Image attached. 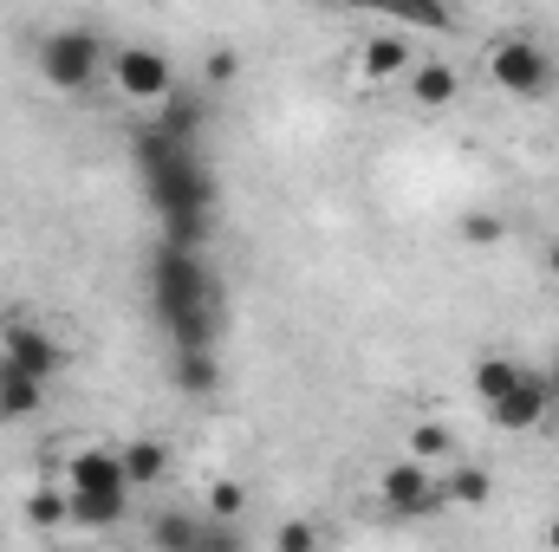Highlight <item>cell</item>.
<instances>
[{"label": "cell", "mask_w": 559, "mask_h": 552, "mask_svg": "<svg viewBox=\"0 0 559 552\" xmlns=\"http://www.w3.org/2000/svg\"><path fill=\"white\" fill-rule=\"evenodd\" d=\"M411 65H417V46H411L397 26L365 33V39H358V52H352V79H358V85H371V92H384V85L411 79Z\"/></svg>", "instance_id": "8"}, {"label": "cell", "mask_w": 559, "mask_h": 552, "mask_svg": "<svg viewBox=\"0 0 559 552\" xmlns=\"http://www.w3.org/2000/svg\"><path fill=\"white\" fill-rule=\"evenodd\" d=\"M521 377H527V364H521V358L488 351V358H475V377H468V384H475V397L495 410V404H508V397L521 391Z\"/></svg>", "instance_id": "16"}, {"label": "cell", "mask_w": 559, "mask_h": 552, "mask_svg": "<svg viewBox=\"0 0 559 552\" xmlns=\"http://www.w3.org/2000/svg\"><path fill=\"white\" fill-rule=\"evenodd\" d=\"M455 235H462V248H501V241H508V221H501L495 208H468V215L455 221Z\"/></svg>", "instance_id": "23"}, {"label": "cell", "mask_w": 559, "mask_h": 552, "mask_svg": "<svg viewBox=\"0 0 559 552\" xmlns=\"http://www.w3.org/2000/svg\"><path fill=\"white\" fill-rule=\"evenodd\" d=\"M202 72H209V85H235V79H241V52H228V46H215Z\"/></svg>", "instance_id": "25"}, {"label": "cell", "mask_w": 559, "mask_h": 552, "mask_svg": "<svg viewBox=\"0 0 559 552\" xmlns=\"http://www.w3.org/2000/svg\"><path fill=\"white\" fill-rule=\"evenodd\" d=\"M46 404V384H33L26 371H13V364H0V422H20V416H39Z\"/></svg>", "instance_id": "20"}, {"label": "cell", "mask_w": 559, "mask_h": 552, "mask_svg": "<svg viewBox=\"0 0 559 552\" xmlns=\"http://www.w3.org/2000/svg\"><path fill=\"white\" fill-rule=\"evenodd\" d=\"M274 552H319V527L312 520H280Z\"/></svg>", "instance_id": "24"}, {"label": "cell", "mask_w": 559, "mask_h": 552, "mask_svg": "<svg viewBox=\"0 0 559 552\" xmlns=\"http://www.w3.org/2000/svg\"><path fill=\"white\" fill-rule=\"evenodd\" d=\"M202 520H215V527H241V520H248V488H241L235 475H215V481L202 488Z\"/></svg>", "instance_id": "19"}, {"label": "cell", "mask_w": 559, "mask_h": 552, "mask_svg": "<svg viewBox=\"0 0 559 552\" xmlns=\"http://www.w3.org/2000/svg\"><path fill=\"white\" fill-rule=\"evenodd\" d=\"M547 552H559V514L547 520Z\"/></svg>", "instance_id": "28"}, {"label": "cell", "mask_w": 559, "mask_h": 552, "mask_svg": "<svg viewBox=\"0 0 559 552\" xmlns=\"http://www.w3.org/2000/svg\"><path fill=\"white\" fill-rule=\"evenodd\" d=\"M0 364H13V371H26L33 384H52L59 371H66V345L39 325V319H26V312H7V325H0Z\"/></svg>", "instance_id": "7"}, {"label": "cell", "mask_w": 559, "mask_h": 552, "mask_svg": "<svg viewBox=\"0 0 559 552\" xmlns=\"http://www.w3.org/2000/svg\"><path fill=\"white\" fill-rule=\"evenodd\" d=\"M150 299H156V319H163V332L176 338V351H182V345H215V332H222V299H215V279L202 267V254L163 241V254L150 261Z\"/></svg>", "instance_id": "2"}, {"label": "cell", "mask_w": 559, "mask_h": 552, "mask_svg": "<svg viewBox=\"0 0 559 552\" xmlns=\"http://www.w3.org/2000/svg\"><path fill=\"white\" fill-rule=\"evenodd\" d=\"M66 501H72L66 527H85V533H111L131 514V494H66Z\"/></svg>", "instance_id": "18"}, {"label": "cell", "mask_w": 559, "mask_h": 552, "mask_svg": "<svg viewBox=\"0 0 559 552\" xmlns=\"http://www.w3.org/2000/svg\"><path fill=\"white\" fill-rule=\"evenodd\" d=\"M554 410V384H547V371H534L527 364V377H521V391L508 397V404H495V429H508V435H527V429H540Z\"/></svg>", "instance_id": "11"}, {"label": "cell", "mask_w": 559, "mask_h": 552, "mask_svg": "<svg viewBox=\"0 0 559 552\" xmlns=\"http://www.w3.org/2000/svg\"><path fill=\"white\" fill-rule=\"evenodd\" d=\"M118 461H124V481H131V494H138V488H156V481L176 468V448H169L163 435H131V442L118 448Z\"/></svg>", "instance_id": "12"}, {"label": "cell", "mask_w": 559, "mask_h": 552, "mask_svg": "<svg viewBox=\"0 0 559 552\" xmlns=\"http://www.w3.org/2000/svg\"><path fill=\"white\" fill-rule=\"evenodd\" d=\"M378 507H384V520H397V527H411V520H436V514H449V501H442V481L417 468V461H391V468H378Z\"/></svg>", "instance_id": "5"}, {"label": "cell", "mask_w": 559, "mask_h": 552, "mask_svg": "<svg viewBox=\"0 0 559 552\" xmlns=\"http://www.w3.org/2000/svg\"><path fill=\"white\" fill-rule=\"evenodd\" d=\"M202 552H248L241 547V527H215V520H209V527H202Z\"/></svg>", "instance_id": "26"}, {"label": "cell", "mask_w": 559, "mask_h": 552, "mask_svg": "<svg viewBox=\"0 0 559 552\" xmlns=\"http://www.w3.org/2000/svg\"><path fill=\"white\" fill-rule=\"evenodd\" d=\"M202 514H156L150 520V547L156 552H202Z\"/></svg>", "instance_id": "21"}, {"label": "cell", "mask_w": 559, "mask_h": 552, "mask_svg": "<svg viewBox=\"0 0 559 552\" xmlns=\"http://www.w3.org/2000/svg\"><path fill=\"white\" fill-rule=\"evenodd\" d=\"M540 274L559 279V241H547V248H540Z\"/></svg>", "instance_id": "27"}, {"label": "cell", "mask_w": 559, "mask_h": 552, "mask_svg": "<svg viewBox=\"0 0 559 552\" xmlns=\"http://www.w3.org/2000/svg\"><path fill=\"white\" fill-rule=\"evenodd\" d=\"M169 384H176L182 397H209V391L222 384V364H215V345H182V351L169 358Z\"/></svg>", "instance_id": "15"}, {"label": "cell", "mask_w": 559, "mask_h": 552, "mask_svg": "<svg viewBox=\"0 0 559 552\" xmlns=\"http://www.w3.org/2000/svg\"><path fill=\"white\" fill-rule=\"evenodd\" d=\"M111 65V46L92 26H59L39 39V72L52 92H92V79Z\"/></svg>", "instance_id": "3"}, {"label": "cell", "mask_w": 559, "mask_h": 552, "mask_svg": "<svg viewBox=\"0 0 559 552\" xmlns=\"http://www.w3.org/2000/svg\"><path fill=\"white\" fill-rule=\"evenodd\" d=\"M488 85L508 98H547L554 92V52L527 33H501V39H488Z\"/></svg>", "instance_id": "4"}, {"label": "cell", "mask_w": 559, "mask_h": 552, "mask_svg": "<svg viewBox=\"0 0 559 552\" xmlns=\"http://www.w3.org/2000/svg\"><path fill=\"white\" fill-rule=\"evenodd\" d=\"M20 520H26L33 533H52V527H66V520H72V501H66V488H52V481H46V488H33V494L20 501Z\"/></svg>", "instance_id": "22"}, {"label": "cell", "mask_w": 559, "mask_h": 552, "mask_svg": "<svg viewBox=\"0 0 559 552\" xmlns=\"http://www.w3.org/2000/svg\"><path fill=\"white\" fill-rule=\"evenodd\" d=\"M404 461H417L429 475H442L449 461H455V435H449V422H411V435H404Z\"/></svg>", "instance_id": "17"}, {"label": "cell", "mask_w": 559, "mask_h": 552, "mask_svg": "<svg viewBox=\"0 0 559 552\" xmlns=\"http://www.w3.org/2000/svg\"><path fill=\"white\" fill-rule=\"evenodd\" d=\"M66 494H131V481H124V461H118V448H105V442H79L72 455H66V481H59Z\"/></svg>", "instance_id": "9"}, {"label": "cell", "mask_w": 559, "mask_h": 552, "mask_svg": "<svg viewBox=\"0 0 559 552\" xmlns=\"http://www.w3.org/2000/svg\"><path fill=\"white\" fill-rule=\"evenodd\" d=\"M404 98H411L417 111H449V105L462 98V72H455L449 59H436V52H417L411 79H404Z\"/></svg>", "instance_id": "10"}, {"label": "cell", "mask_w": 559, "mask_h": 552, "mask_svg": "<svg viewBox=\"0 0 559 552\" xmlns=\"http://www.w3.org/2000/svg\"><path fill=\"white\" fill-rule=\"evenodd\" d=\"M111 85H118V98L124 105H169L176 98V65H169V52H156V46H111Z\"/></svg>", "instance_id": "6"}, {"label": "cell", "mask_w": 559, "mask_h": 552, "mask_svg": "<svg viewBox=\"0 0 559 552\" xmlns=\"http://www.w3.org/2000/svg\"><path fill=\"white\" fill-rule=\"evenodd\" d=\"M547 384H554V397H559V351H554V364H547Z\"/></svg>", "instance_id": "29"}, {"label": "cell", "mask_w": 559, "mask_h": 552, "mask_svg": "<svg viewBox=\"0 0 559 552\" xmlns=\"http://www.w3.org/2000/svg\"><path fill=\"white\" fill-rule=\"evenodd\" d=\"M138 163H143V182H150V202H156V215L169 228V248H189L195 254V241L209 228V208H215L209 169L195 163V149H176V143H163L156 131L138 143Z\"/></svg>", "instance_id": "1"}, {"label": "cell", "mask_w": 559, "mask_h": 552, "mask_svg": "<svg viewBox=\"0 0 559 552\" xmlns=\"http://www.w3.org/2000/svg\"><path fill=\"white\" fill-rule=\"evenodd\" d=\"M436 481H442V501H449L455 514H481V507L495 501V475L475 468V461H449Z\"/></svg>", "instance_id": "13"}, {"label": "cell", "mask_w": 559, "mask_h": 552, "mask_svg": "<svg viewBox=\"0 0 559 552\" xmlns=\"http://www.w3.org/2000/svg\"><path fill=\"white\" fill-rule=\"evenodd\" d=\"M202 118H209V105H202L195 92H182V85H176V98L156 111V137L176 143V149H195V137H202Z\"/></svg>", "instance_id": "14"}]
</instances>
